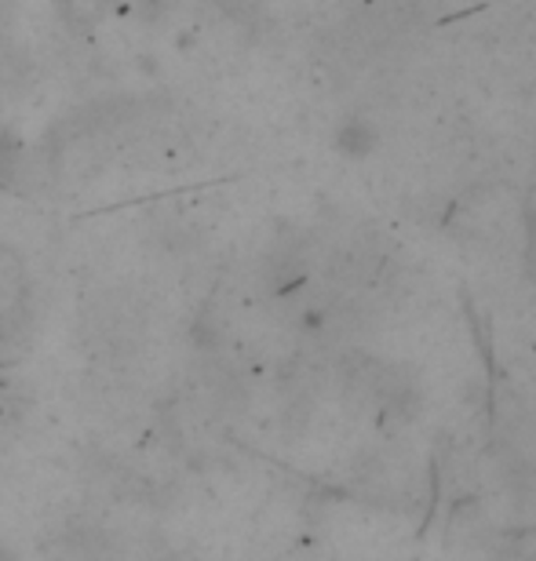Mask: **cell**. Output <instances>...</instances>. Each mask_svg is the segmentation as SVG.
Segmentation results:
<instances>
[{
	"mask_svg": "<svg viewBox=\"0 0 536 561\" xmlns=\"http://www.w3.org/2000/svg\"><path fill=\"white\" fill-rule=\"evenodd\" d=\"M332 150L347 161H368L379 150V128L368 117H347L332 131Z\"/></svg>",
	"mask_w": 536,
	"mask_h": 561,
	"instance_id": "obj_1",
	"label": "cell"
}]
</instances>
